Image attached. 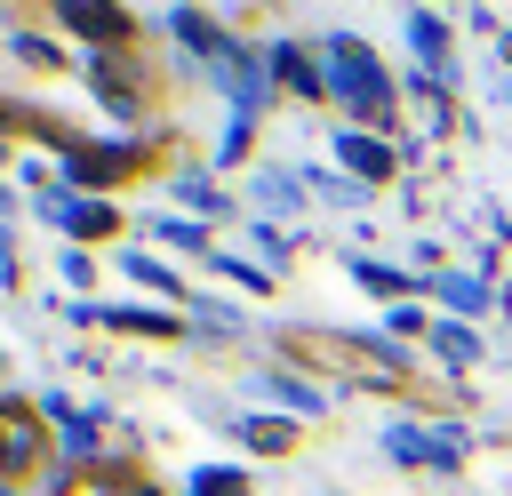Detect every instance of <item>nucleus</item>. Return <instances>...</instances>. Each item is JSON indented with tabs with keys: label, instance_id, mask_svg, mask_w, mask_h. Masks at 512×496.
<instances>
[{
	"label": "nucleus",
	"instance_id": "1",
	"mask_svg": "<svg viewBox=\"0 0 512 496\" xmlns=\"http://www.w3.org/2000/svg\"><path fill=\"white\" fill-rule=\"evenodd\" d=\"M328 64H336V80H344L352 112H384V72L368 64V48H360L352 32H336V40H328Z\"/></svg>",
	"mask_w": 512,
	"mask_h": 496
},
{
	"label": "nucleus",
	"instance_id": "2",
	"mask_svg": "<svg viewBox=\"0 0 512 496\" xmlns=\"http://www.w3.org/2000/svg\"><path fill=\"white\" fill-rule=\"evenodd\" d=\"M344 160H352V168H360V176H384V152H376V144H368V136H344Z\"/></svg>",
	"mask_w": 512,
	"mask_h": 496
},
{
	"label": "nucleus",
	"instance_id": "3",
	"mask_svg": "<svg viewBox=\"0 0 512 496\" xmlns=\"http://www.w3.org/2000/svg\"><path fill=\"white\" fill-rule=\"evenodd\" d=\"M440 296H448V304H464V312H480V304H488V296H480V280H464V272H456Z\"/></svg>",
	"mask_w": 512,
	"mask_h": 496
},
{
	"label": "nucleus",
	"instance_id": "4",
	"mask_svg": "<svg viewBox=\"0 0 512 496\" xmlns=\"http://www.w3.org/2000/svg\"><path fill=\"white\" fill-rule=\"evenodd\" d=\"M232 488H240L232 472H192V488H184V496H232Z\"/></svg>",
	"mask_w": 512,
	"mask_h": 496
}]
</instances>
